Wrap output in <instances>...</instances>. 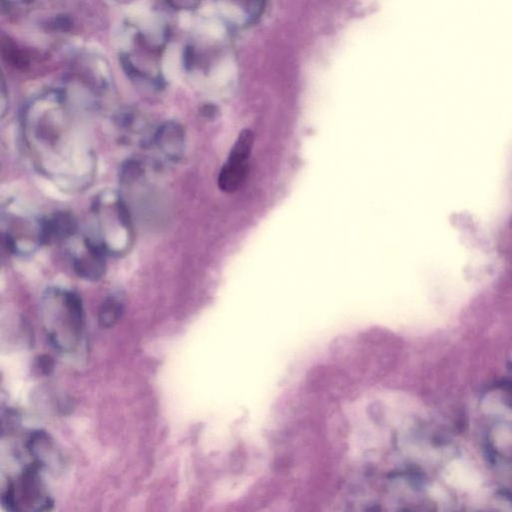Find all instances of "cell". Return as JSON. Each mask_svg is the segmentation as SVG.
<instances>
[{
  "instance_id": "6da1fadb",
  "label": "cell",
  "mask_w": 512,
  "mask_h": 512,
  "mask_svg": "<svg viewBox=\"0 0 512 512\" xmlns=\"http://www.w3.org/2000/svg\"><path fill=\"white\" fill-rule=\"evenodd\" d=\"M43 329L52 346L62 353H75L84 333V309L77 292L49 288L40 301Z\"/></svg>"
},
{
  "instance_id": "7a4b0ae2",
  "label": "cell",
  "mask_w": 512,
  "mask_h": 512,
  "mask_svg": "<svg viewBox=\"0 0 512 512\" xmlns=\"http://www.w3.org/2000/svg\"><path fill=\"white\" fill-rule=\"evenodd\" d=\"M97 238L107 256L121 257L129 253L134 231L127 206L117 197L97 201L94 207Z\"/></svg>"
},
{
  "instance_id": "3957f363",
  "label": "cell",
  "mask_w": 512,
  "mask_h": 512,
  "mask_svg": "<svg viewBox=\"0 0 512 512\" xmlns=\"http://www.w3.org/2000/svg\"><path fill=\"white\" fill-rule=\"evenodd\" d=\"M2 225L4 245L12 255H31L39 246L44 244L42 219L8 214Z\"/></svg>"
},
{
  "instance_id": "277c9868",
  "label": "cell",
  "mask_w": 512,
  "mask_h": 512,
  "mask_svg": "<svg viewBox=\"0 0 512 512\" xmlns=\"http://www.w3.org/2000/svg\"><path fill=\"white\" fill-rule=\"evenodd\" d=\"M4 498L10 512H47L52 504L38 472L32 468L10 485Z\"/></svg>"
},
{
  "instance_id": "5b68a950",
  "label": "cell",
  "mask_w": 512,
  "mask_h": 512,
  "mask_svg": "<svg viewBox=\"0 0 512 512\" xmlns=\"http://www.w3.org/2000/svg\"><path fill=\"white\" fill-rule=\"evenodd\" d=\"M75 236L68 240V253L73 270L80 279L99 281L105 275L107 255L92 238Z\"/></svg>"
},
{
  "instance_id": "8992f818",
  "label": "cell",
  "mask_w": 512,
  "mask_h": 512,
  "mask_svg": "<svg viewBox=\"0 0 512 512\" xmlns=\"http://www.w3.org/2000/svg\"><path fill=\"white\" fill-rule=\"evenodd\" d=\"M253 132L244 130L232 147L227 164L218 177V186L222 192H234L242 185L248 173V159L253 146Z\"/></svg>"
},
{
  "instance_id": "52a82bcc",
  "label": "cell",
  "mask_w": 512,
  "mask_h": 512,
  "mask_svg": "<svg viewBox=\"0 0 512 512\" xmlns=\"http://www.w3.org/2000/svg\"><path fill=\"white\" fill-rule=\"evenodd\" d=\"M42 231L44 244L66 242L77 235V223L69 214L62 212L42 219Z\"/></svg>"
},
{
  "instance_id": "ba28073f",
  "label": "cell",
  "mask_w": 512,
  "mask_h": 512,
  "mask_svg": "<svg viewBox=\"0 0 512 512\" xmlns=\"http://www.w3.org/2000/svg\"><path fill=\"white\" fill-rule=\"evenodd\" d=\"M489 442L496 453L503 459H512L511 423H496L490 431Z\"/></svg>"
},
{
  "instance_id": "9c48e42d",
  "label": "cell",
  "mask_w": 512,
  "mask_h": 512,
  "mask_svg": "<svg viewBox=\"0 0 512 512\" xmlns=\"http://www.w3.org/2000/svg\"><path fill=\"white\" fill-rule=\"evenodd\" d=\"M123 300L116 295H110L106 297L101 303L99 310V325L103 329H110L114 327L123 313Z\"/></svg>"
},
{
  "instance_id": "30bf717a",
  "label": "cell",
  "mask_w": 512,
  "mask_h": 512,
  "mask_svg": "<svg viewBox=\"0 0 512 512\" xmlns=\"http://www.w3.org/2000/svg\"><path fill=\"white\" fill-rule=\"evenodd\" d=\"M159 147L166 151L171 157H177L183 144V133L177 125H167L159 129L157 136Z\"/></svg>"
},
{
  "instance_id": "8fae6325",
  "label": "cell",
  "mask_w": 512,
  "mask_h": 512,
  "mask_svg": "<svg viewBox=\"0 0 512 512\" xmlns=\"http://www.w3.org/2000/svg\"><path fill=\"white\" fill-rule=\"evenodd\" d=\"M448 475L455 485H461V487H472L477 481L476 475L474 474V472L470 468L464 466L463 464L457 463V465L451 468Z\"/></svg>"
},
{
  "instance_id": "7c38bea8",
  "label": "cell",
  "mask_w": 512,
  "mask_h": 512,
  "mask_svg": "<svg viewBox=\"0 0 512 512\" xmlns=\"http://www.w3.org/2000/svg\"><path fill=\"white\" fill-rule=\"evenodd\" d=\"M49 110H51V114L52 120H49V123H51V125L52 127V129L54 130V132H55L56 136H58L57 140H49V144H51V142H55L56 140H57V144H58V149H60V136H65L67 133H68V129L65 131V130L62 129L64 128V125H65V121H66L67 117H68V114H67L66 119H65V121H64V125H62V127L58 128V129H56V123H55V119H54V114H53V110H52V105H51V97H49ZM55 107H56V121H57V127H60V117H58V108H60V97H56V103H55ZM67 114V112H66ZM66 114H65V116H66Z\"/></svg>"
}]
</instances>
